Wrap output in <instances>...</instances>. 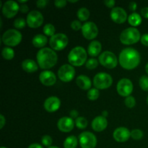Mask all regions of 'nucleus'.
Listing matches in <instances>:
<instances>
[{
    "instance_id": "1",
    "label": "nucleus",
    "mask_w": 148,
    "mask_h": 148,
    "mask_svg": "<svg viewBox=\"0 0 148 148\" xmlns=\"http://www.w3.org/2000/svg\"><path fill=\"white\" fill-rule=\"evenodd\" d=\"M119 62L121 67L127 70H132L140 64V54L136 49L127 48L123 49L120 53Z\"/></svg>"
},
{
    "instance_id": "2",
    "label": "nucleus",
    "mask_w": 148,
    "mask_h": 148,
    "mask_svg": "<svg viewBox=\"0 0 148 148\" xmlns=\"http://www.w3.org/2000/svg\"><path fill=\"white\" fill-rule=\"evenodd\" d=\"M37 62L38 66L43 69H49L54 66L58 61L56 52L49 48H43L37 53Z\"/></svg>"
},
{
    "instance_id": "3",
    "label": "nucleus",
    "mask_w": 148,
    "mask_h": 148,
    "mask_svg": "<svg viewBox=\"0 0 148 148\" xmlns=\"http://www.w3.org/2000/svg\"><path fill=\"white\" fill-rule=\"evenodd\" d=\"M87 52L83 47L77 46L71 50L68 55V62L72 66H80L86 63Z\"/></svg>"
},
{
    "instance_id": "4",
    "label": "nucleus",
    "mask_w": 148,
    "mask_h": 148,
    "mask_svg": "<svg viewBox=\"0 0 148 148\" xmlns=\"http://www.w3.org/2000/svg\"><path fill=\"white\" fill-rule=\"evenodd\" d=\"M141 39L140 33L135 27H128L121 32L120 41L124 45H132L137 43Z\"/></svg>"
},
{
    "instance_id": "5",
    "label": "nucleus",
    "mask_w": 148,
    "mask_h": 148,
    "mask_svg": "<svg viewBox=\"0 0 148 148\" xmlns=\"http://www.w3.org/2000/svg\"><path fill=\"white\" fill-rule=\"evenodd\" d=\"M21 33L15 29H9L4 33L2 36V42L7 46L14 47L17 46L22 40Z\"/></svg>"
},
{
    "instance_id": "6",
    "label": "nucleus",
    "mask_w": 148,
    "mask_h": 148,
    "mask_svg": "<svg viewBox=\"0 0 148 148\" xmlns=\"http://www.w3.org/2000/svg\"><path fill=\"white\" fill-rule=\"evenodd\" d=\"M113 83V79L110 75L106 72L98 73L93 79V85L98 90L108 89Z\"/></svg>"
},
{
    "instance_id": "7",
    "label": "nucleus",
    "mask_w": 148,
    "mask_h": 148,
    "mask_svg": "<svg viewBox=\"0 0 148 148\" xmlns=\"http://www.w3.org/2000/svg\"><path fill=\"white\" fill-rule=\"evenodd\" d=\"M69 43L68 37L64 33H56L49 40L51 49L55 51H62L66 47Z\"/></svg>"
},
{
    "instance_id": "8",
    "label": "nucleus",
    "mask_w": 148,
    "mask_h": 148,
    "mask_svg": "<svg viewBox=\"0 0 148 148\" xmlns=\"http://www.w3.org/2000/svg\"><path fill=\"white\" fill-rule=\"evenodd\" d=\"M99 63L104 67L114 69L118 64V59L113 52L106 51L99 56Z\"/></svg>"
},
{
    "instance_id": "9",
    "label": "nucleus",
    "mask_w": 148,
    "mask_h": 148,
    "mask_svg": "<svg viewBox=\"0 0 148 148\" xmlns=\"http://www.w3.org/2000/svg\"><path fill=\"white\" fill-rule=\"evenodd\" d=\"M79 143L82 148H95L97 138L90 132H84L79 135Z\"/></svg>"
},
{
    "instance_id": "10",
    "label": "nucleus",
    "mask_w": 148,
    "mask_h": 148,
    "mask_svg": "<svg viewBox=\"0 0 148 148\" xmlns=\"http://www.w3.org/2000/svg\"><path fill=\"white\" fill-rule=\"evenodd\" d=\"M75 76V69L71 64H64L58 71V77L61 81L69 82L74 79Z\"/></svg>"
},
{
    "instance_id": "11",
    "label": "nucleus",
    "mask_w": 148,
    "mask_h": 148,
    "mask_svg": "<svg viewBox=\"0 0 148 148\" xmlns=\"http://www.w3.org/2000/svg\"><path fill=\"white\" fill-rule=\"evenodd\" d=\"M133 84L130 79L127 78H123L119 81L117 84V92L121 96L128 97L130 96L133 91Z\"/></svg>"
},
{
    "instance_id": "12",
    "label": "nucleus",
    "mask_w": 148,
    "mask_h": 148,
    "mask_svg": "<svg viewBox=\"0 0 148 148\" xmlns=\"http://www.w3.org/2000/svg\"><path fill=\"white\" fill-rule=\"evenodd\" d=\"M26 23L31 28L39 27L43 23V14L37 10H33L27 14Z\"/></svg>"
},
{
    "instance_id": "13",
    "label": "nucleus",
    "mask_w": 148,
    "mask_h": 148,
    "mask_svg": "<svg viewBox=\"0 0 148 148\" xmlns=\"http://www.w3.org/2000/svg\"><path fill=\"white\" fill-rule=\"evenodd\" d=\"M82 33L88 40H92L98 35V28L93 22H87L82 25Z\"/></svg>"
},
{
    "instance_id": "14",
    "label": "nucleus",
    "mask_w": 148,
    "mask_h": 148,
    "mask_svg": "<svg viewBox=\"0 0 148 148\" xmlns=\"http://www.w3.org/2000/svg\"><path fill=\"white\" fill-rule=\"evenodd\" d=\"M20 10V6L14 1H6L2 6V13L7 18L10 19L14 17Z\"/></svg>"
},
{
    "instance_id": "15",
    "label": "nucleus",
    "mask_w": 148,
    "mask_h": 148,
    "mask_svg": "<svg viewBox=\"0 0 148 148\" xmlns=\"http://www.w3.org/2000/svg\"><path fill=\"white\" fill-rule=\"evenodd\" d=\"M111 18L114 23L117 24H122L124 23L128 19L127 17V13L125 10L121 7H114L111 12Z\"/></svg>"
},
{
    "instance_id": "16",
    "label": "nucleus",
    "mask_w": 148,
    "mask_h": 148,
    "mask_svg": "<svg viewBox=\"0 0 148 148\" xmlns=\"http://www.w3.org/2000/svg\"><path fill=\"white\" fill-rule=\"evenodd\" d=\"M113 137L118 143H125L131 137V132L126 127H118L114 130Z\"/></svg>"
},
{
    "instance_id": "17",
    "label": "nucleus",
    "mask_w": 148,
    "mask_h": 148,
    "mask_svg": "<svg viewBox=\"0 0 148 148\" xmlns=\"http://www.w3.org/2000/svg\"><path fill=\"white\" fill-rule=\"evenodd\" d=\"M75 127V121L70 117H62L58 121L57 127L62 132H69Z\"/></svg>"
},
{
    "instance_id": "18",
    "label": "nucleus",
    "mask_w": 148,
    "mask_h": 148,
    "mask_svg": "<svg viewBox=\"0 0 148 148\" xmlns=\"http://www.w3.org/2000/svg\"><path fill=\"white\" fill-rule=\"evenodd\" d=\"M39 80L45 86H52L56 82V76L51 71H43L39 75Z\"/></svg>"
},
{
    "instance_id": "19",
    "label": "nucleus",
    "mask_w": 148,
    "mask_h": 148,
    "mask_svg": "<svg viewBox=\"0 0 148 148\" xmlns=\"http://www.w3.org/2000/svg\"><path fill=\"white\" fill-rule=\"evenodd\" d=\"M43 106H44V108L46 111L53 113L57 111L60 108L61 101L57 97L51 96L45 101Z\"/></svg>"
},
{
    "instance_id": "20",
    "label": "nucleus",
    "mask_w": 148,
    "mask_h": 148,
    "mask_svg": "<svg viewBox=\"0 0 148 148\" xmlns=\"http://www.w3.org/2000/svg\"><path fill=\"white\" fill-rule=\"evenodd\" d=\"M108 126V121L106 118L103 116H98L95 117L92 121V128L94 131L98 132H103L106 129Z\"/></svg>"
},
{
    "instance_id": "21",
    "label": "nucleus",
    "mask_w": 148,
    "mask_h": 148,
    "mask_svg": "<svg viewBox=\"0 0 148 148\" xmlns=\"http://www.w3.org/2000/svg\"><path fill=\"white\" fill-rule=\"evenodd\" d=\"M102 50V45L98 40H92L90 42L88 48V53L92 57H95L100 54Z\"/></svg>"
},
{
    "instance_id": "22",
    "label": "nucleus",
    "mask_w": 148,
    "mask_h": 148,
    "mask_svg": "<svg viewBox=\"0 0 148 148\" xmlns=\"http://www.w3.org/2000/svg\"><path fill=\"white\" fill-rule=\"evenodd\" d=\"M76 83L80 89L84 90H90L91 85H92L90 79L84 75H81L77 77Z\"/></svg>"
},
{
    "instance_id": "23",
    "label": "nucleus",
    "mask_w": 148,
    "mask_h": 148,
    "mask_svg": "<svg viewBox=\"0 0 148 148\" xmlns=\"http://www.w3.org/2000/svg\"><path fill=\"white\" fill-rule=\"evenodd\" d=\"M22 68L24 71L28 73H33L38 69L37 64L32 59H25L22 62Z\"/></svg>"
},
{
    "instance_id": "24",
    "label": "nucleus",
    "mask_w": 148,
    "mask_h": 148,
    "mask_svg": "<svg viewBox=\"0 0 148 148\" xmlns=\"http://www.w3.org/2000/svg\"><path fill=\"white\" fill-rule=\"evenodd\" d=\"M47 41V37L45 35L42 34H37L33 37V40H32V43L35 47L42 48V49H43V46H46Z\"/></svg>"
},
{
    "instance_id": "25",
    "label": "nucleus",
    "mask_w": 148,
    "mask_h": 148,
    "mask_svg": "<svg viewBox=\"0 0 148 148\" xmlns=\"http://www.w3.org/2000/svg\"><path fill=\"white\" fill-rule=\"evenodd\" d=\"M143 22V20H142V17L138 13L133 12L132 14H130L128 17V23H130V25L134 27H137V26H139Z\"/></svg>"
},
{
    "instance_id": "26",
    "label": "nucleus",
    "mask_w": 148,
    "mask_h": 148,
    "mask_svg": "<svg viewBox=\"0 0 148 148\" xmlns=\"http://www.w3.org/2000/svg\"><path fill=\"white\" fill-rule=\"evenodd\" d=\"M77 138L75 136L72 135L66 137L64 142V148H76L77 146Z\"/></svg>"
},
{
    "instance_id": "27",
    "label": "nucleus",
    "mask_w": 148,
    "mask_h": 148,
    "mask_svg": "<svg viewBox=\"0 0 148 148\" xmlns=\"http://www.w3.org/2000/svg\"><path fill=\"white\" fill-rule=\"evenodd\" d=\"M77 15V17L80 21H86L90 17V12L87 8L82 7V8L78 10Z\"/></svg>"
},
{
    "instance_id": "28",
    "label": "nucleus",
    "mask_w": 148,
    "mask_h": 148,
    "mask_svg": "<svg viewBox=\"0 0 148 148\" xmlns=\"http://www.w3.org/2000/svg\"><path fill=\"white\" fill-rule=\"evenodd\" d=\"M1 55L6 60H12L14 56V52L12 48L5 47L2 49Z\"/></svg>"
},
{
    "instance_id": "29",
    "label": "nucleus",
    "mask_w": 148,
    "mask_h": 148,
    "mask_svg": "<svg viewBox=\"0 0 148 148\" xmlns=\"http://www.w3.org/2000/svg\"><path fill=\"white\" fill-rule=\"evenodd\" d=\"M55 32H56L55 27L50 23L45 25L43 27V33L46 35V36H50L51 38L55 35Z\"/></svg>"
},
{
    "instance_id": "30",
    "label": "nucleus",
    "mask_w": 148,
    "mask_h": 148,
    "mask_svg": "<svg viewBox=\"0 0 148 148\" xmlns=\"http://www.w3.org/2000/svg\"><path fill=\"white\" fill-rule=\"evenodd\" d=\"M75 125L79 130H84L88 126V121L84 117L79 116L77 118L76 120H75Z\"/></svg>"
},
{
    "instance_id": "31",
    "label": "nucleus",
    "mask_w": 148,
    "mask_h": 148,
    "mask_svg": "<svg viewBox=\"0 0 148 148\" xmlns=\"http://www.w3.org/2000/svg\"><path fill=\"white\" fill-rule=\"evenodd\" d=\"M99 95V90L97 88H92V89L89 90L88 94H87L88 98L90 101H95V100L98 99Z\"/></svg>"
},
{
    "instance_id": "32",
    "label": "nucleus",
    "mask_w": 148,
    "mask_h": 148,
    "mask_svg": "<svg viewBox=\"0 0 148 148\" xmlns=\"http://www.w3.org/2000/svg\"><path fill=\"white\" fill-rule=\"evenodd\" d=\"M98 66V61L96 59H94V58H91V59H88L86 63H85V66H86L87 69H90V70L95 69Z\"/></svg>"
},
{
    "instance_id": "33",
    "label": "nucleus",
    "mask_w": 148,
    "mask_h": 148,
    "mask_svg": "<svg viewBox=\"0 0 148 148\" xmlns=\"http://www.w3.org/2000/svg\"><path fill=\"white\" fill-rule=\"evenodd\" d=\"M139 85L142 90L144 91H148V77L143 75L139 80Z\"/></svg>"
},
{
    "instance_id": "34",
    "label": "nucleus",
    "mask_w": 148,
    "mask_h": 148,
    "mask_svg": "<svg viewBox=\"0 0 148 148\" xmlns=\"http://www.w3.org/2000/svg\"><path fill=\"white\" fill-rule=\"evenodd\" d=\"M144 136L143 134V132L142 130H138V129H136V130H133L131 132V137L132 139H134V140H140Z\"/></svg>"
},
{
    "instance_id": "35",
    "label": "nucleus",
    "mask_w": 148,
    "mask_h": 148,
    "mask_svg": "<svg viewBox=\"0 0 148 148\" xmlns=\"http://www.w3.org/2000/svg\"><path fill=\"white\" fill-rule=\"evenodd\" d=\"M26 23L23 18H17L14 21V27L16 29H23L26 25Z\"/></svg>"
},
{
    "instance_id": "36",
    "label": "nucleus",
    "mask_w": 148,
    "mask_h": 148,
    "mask_svg": "<svg viewBox=\"0 0 148 148\" xmlns=\"http://www.w3.org/2000/svg\"><path fill=\"white\" fill-rule=\"evenodd\" d=\"M124 103H125L126 106L128 107V108H132L133 107L135 106L136 105V101L135 98L133 96H128L126 98L125 101H124Z\"/></svg>"
},
{
    "instance_id": "37",
    "label": "nucleus",
    "mask_w": 148,
    "mask_h": 148,
    "mask_svg": "<svg viewBox=\"0 0 148 148\" xmlns=\"http://www.w3.org/2000/svg\"><path fill=\"white\" fill-rule=\"evenodd\" d=\"M41 143L44 146H46V147H51V145H52L53 140H52V138L51 136L44 135L43 137H42Z\"/></svg>"
},
{
    "instance_id": "38",
    "label": "nucleus",
    "mask_w": 148,
    "mask_h": 148,
    "mask_svg": "<svg viewBox=\"0 0 148 148\" xmlns=\"http://www.w3.org/2000/svg\"><path fill=\"white\" fill-rule=\"evenodd\" d=\"M71 27L72 30H75V31H78L81 29L82 30V25L81 24V22L79 20H74L72 23H71Z\"/></svg>"
},
{
    "instance_id": "39",
    "label": "nucleus",
    "mask_w": 148,
    "mask_h": 148,
    "mask_svg": "<svg viewBox=\"0 0 148 148\" xmlns=\"http://www.w3.org/2000/svg\"><path fill=\"white\" fill-rule=\"evenodd\" d=\"M67 4V1L65 0H56L54 1V4L57 8H63Z\"/></svg>"
},
{
    "instance_id": "40",
    "label": "nucleus",
    "mask_w": 148,
    "mask_h": 148,
    "mask_svg": "<svg viewBox=\"0 0 148 148\" xmlns=\"http://www.w3.org/2000/svg\"><path fill=\"white\" fill-rule=\"evenodd\" d=\"M48 1H46V0H38V1H37V2H36L37 7L40 9H43L44 8V7H46Z\"/></svg>"
},
{
    "instance_id": "41",
    "label": "nucleus",
    "mask_w": 148,
    "mask_h": 148,
    "mask_svg": "<svg viewBox=\"0 0 148 148\" xmlns=\"http://www.w3.org/2000/svg\"><path fill=\"white\" fill-rule=\"evenodd\" d=\"M140 41H141L142 44L144 45L145 46H148V33H145L142 36Z\"/></svg>"
},
{
    "instance_id": "42",
    "label": "nucleus",
    "mask_w": 148,
    "mask_h": 148,
    "mask_svg": "<svg viewBox=\"0 0 148 148\" xmlns=\"http://www.w3.org/2000/svg\"><path fill=\"white\" fill-rule=\"evenodd\" d=\"M103 3L108 8H113L114 6L115 5L116 1L114 0H106Z\"/></svg>"
},
{
    "instance_id": "43",
    "label": "nucleus",
    "mask_w": 148,
    "mask_h": 148,
    "mask_svg": "<svg viewBox=\"0 0 148 148\" xmlns=\"http://www.w3.org/2000/svg\"><path fill=\"white\" fill-rule=\"evenodd\" d=\"M69 116H70V118L72 119H77L78 118V116H79V113L77 110H72V111L69 112Z\"/></svg>"
},
{
    "instance_id": "44",
    "label": "nucleus",
    "mask_w": 148,
    "mask_h": 148,
    "mask_svg": "<svg viewBox=\"0 0 148 148\" xmlns=\"http://www.w3.org/2000/svg\"><path fill=\"white\" fill-rule=\"evenodd\" d=\"M141 14L145 19H148V7H144L141 10Z\"/></svg>"
},
{
    "instance_id": "45",
    "label": "nucleus",
    "mask_w": 148,
    "mask_h": 148,
    "mask_svg": "<svg viewBox=\"0 0 148 148\" xmlns=\"http://www.w3.org/2000/svg\"><path fill=\"white\" fill-rule=\"evenodd\" d=\"M129 8L131 11L134 12L137 8V3L134 2V1H132V2L130 3V5H129Z\"/></svg>"
},
{
    "instance_id": "46",
    "label": "nucleus",
    "mask_w": 148,
    "mask_h": 148,
    "mask_svg": "<svg viewBox=\"0 0 148 148\" xmlns=\"http://www.w3.org/2000/svg\"><path fill=\"white\" fill-rule=\"evenodd\" d=\"M20 10L23 13H27L29 11V7L26 4H22L20 7Z\"/></svg>"
},
{
    "instance_id": "47",
    "label": "nucleus",
    "mask_w": 148,
    "mask_h": 148,
    "mask_svg": "<svg viewBox=\"0 0 148 148\" xmlns=\"http://www.w3.org/2000/svg\"><path fill=\"white\" fill-rule=\"evenodd\" d=\"M6 124V119L4 118V115L1 114L0 115V129H2L4 127V126Z\"/></svg>"
},
{
    "instance_id": "48",
    "label": "nucleus",
    "mask_w": 148,
    "mask_h": 148,
    "mask_svg": "<svg viewBox=\"0 0 148 148\" xmlns=\"http://www.w3.org/2000/svg\"><path fill=\"white\" fill-rule=\"evenodd\" d=\"M28 148H43V147H42L40 144H38V143H33V144H31L30 146H29Z\"/></svg>"
},
{
    "instance_id": "49",
    "label": "nucleus",
    "mask_w": 148,
    "mask_h": 148,
    "mask_svg": "<svg viewBox=\"0 0 148 148\" xmlns=\"http://www.w3.org/2000/svg\"><path fill=\"white\" fill-rule=\"evenodd\" d=\"M108 111H103L102 112V115H101V116H104V117H106V116H108Z\"/></svg>"
},
{
    "instance_id": "50",
    "label": "nucleus",
    "mask_w": 148,
    "mask_h": 148,
    "mask_svg": "<svg viewBox=\"0 0 148 148\" xmlns=\"http://www.w3.org/2000/svg\"><path fill=\"white\" fill-rule=\"evenodd\" d=\"M18 2H19V3H21V4H24V3L27 2V0H23V1H18Z\"/></svg>"
},
{
    "instance_id": "51",
    "label": "nucleus",
    "mask_w": 148,
    "mask_h": 148,
    "mask_svg": "<svg viewBox=\"0 0 148 148\" xmlns=\"http://www.w3.org/2000/svg\"><path fill=\"white\" fill-rule=\"evenodd\" d=\"M145 71H146V72H147V75H148V63L147 64H146V66H145Z\"/></svg>"
},
{
    "instance_id": "52",
    "label": "nucleus",
    "mask_w": 148,
    "mask_h": 148,
    "mask_svg": "<svg viewBox=\"0 0 148 148\" xmlns=\"http://www.w3.org/2000/svg\"><path fill=\"white\" fill-rule=\"evenodd\" d=\"M77 0H75V1H69V2H70V3H76V2H77Z\"/></svg>"
},
{
    "instance_id": "53",
    "label": "nucleus",
    "mask_w": 148,
    "mask_h": 148,
    "mask_svg": "<svg viewBox=\"0 0 148 148\" xmlns=\"http://www.w3.org/2000/svg\"><path fill=\"white\" fill-rule=\"evenodd\" d=\"M48 148H59V147H56V146H51V147H48Z\"/></svg>"
},
{
    "instance_id": "54",
    "label": "nucleus",
    "mask_w": 148,
    "mask_h": 148,
    "mask_svg": "<svg viewBox=\"0 0 148 148\" xmlns=\"http://www.w3.org/2000/svg\"><path fill=\"white\" fill-rule=\"evenodd\" d=\"M147 105H148V96H147Z\"/></svg>"
},
{
    "instance_id": "55",
    "label": "nucleus",
    "mask_w": 148,
    "mask_h": 148,
    "mask_svg": "<svg viewBox=\"0 0 148 148\" xmlns=\"http://www.w3.org/2000/svg\"><path fill=\"white\" fill-rule=\"evenodd\" d=\"M1 148H7V147H1Z\"/></svg>"
}]
</instances>
